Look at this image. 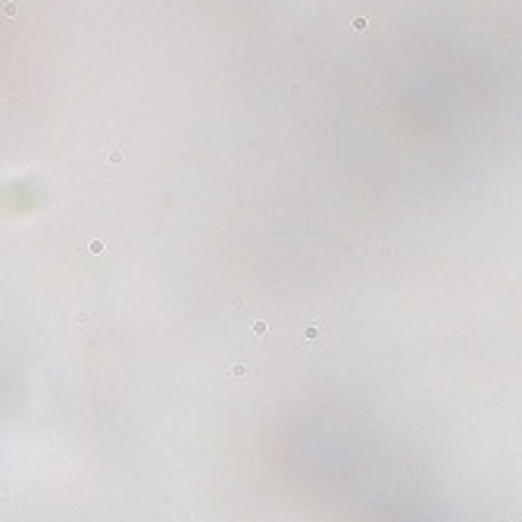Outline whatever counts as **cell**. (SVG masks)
<instances>
[{"label":"cell","mask_w":522,"mask_h":522,"mask_svg":"<svg viewBox=\"0 0 522 522\" xmlns=\"http://www.w3.org/2000/svg\"><path fill=\"white\" fill-rule=\"evenodd\" d=\"M91 254H103V244L100 241H91Z\"/></svg>","instance_id":"1"},{"label":"cell","mask_w":522,"mask_h":522,"mask_svg":"<svg viewBox=\"0 0 522 522\" xmlns=\"http://www.w3.org/2000/svg\"><path fill=\"white\" fill-rule=\"evenodd\" d=\"M504 522H522V516H504Z\"/></svg>","instance_id":"3"},{"label":"cell","mask_w":522,"mask_h":522,"mask_svg":"<svg viewBox=\"0 0 522 522\" xmlns=\"http://www.w3.org/2000/svg\"><path fill=\"white\" fill-rule=\"evenodd\" d=\"M266 328H269L266 322H254V332H257V335H266Z\"/></svg>","instance_id":"2"}]
</instances>
